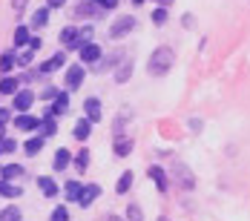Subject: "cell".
<instances>
[{
	"label": "cell",
	"mask_w": 250,
	"mask_h": 221,
	"mask_svg": "<svg viewBox=\"0 0 250 221\" xmlns=\"http://www.w3.org/2000/svg\"><path fill=\"white\" fill-rule=\"evenodd\" d=\"M18 147H21V144H18L15 138H3V141H0V152H15Z\"/></svg>",
	"instance_id": "8d00e7d4"
},
{
	"label": "cell",
	"mask_w": 250,
	"mask_h": 221,
	"mask_svg": "<svg viewBox=\"0 0 250 221\" xmlns=\"http://www.w3.org/2000/svg\"><path fill=\"white\" fill-rule=\"evenodd\" d=\"M15 129L18 132H38L41 129V118L38 115H15Z\"/></svg>",
	"instance_id": "8fae6325"
},
{
	"label": "cell",
	"mask_w": 250,
	"mask_h": 221,
	"mask_svg": "<svg viewBox=\"0 0 250 221\" xmlns=\"http://www.w3.org/2000/svg\"><path fill=\"white\" fill-rule=\"evenodd\" d=\"M63 66H66V55L58 52V55H52L49 60L38 63V75H52V72H58V69H63Z\"/></svg>",
	"instance_id": "ba28073f"
},
{
	"label": "cell",
	"mask_w": 250,
	"mask_h": 221,
	"mask_svg": "<svg viewBox=\"0 0 250 221\" xmlns=\"http://www.w3.org/2000/svg\"><path fill=\"white\" fill-rule=\"evenodd\" d=\"M132 147H135V141H132L129 135H118L115 144H112V152H115V158H126V155L132 152Z\"/></svg>",
	"instance_id": "e0dca14e"
},
{
	"label": "cell",
	"mask_w": 250,
	"mask_h": 221,
	"mask_svg": "<svg viewBox=\"0 0 250 221\" xmlns=\"http://www.w3.org/2000/svg\"><path fill=\"white\" fill-rule=\"evenodd\" d=\"M49 112L55 115V118H61V115H66L69 112V92L63 89V92H58V98L49 103Z\"/></svg>",
	"instance_id": "5bb4252c"
},
{
	"label": "cell",
	"mask_w": 250,
	"mask_h": 221,
	"mask_svg": "<svg viewBox=\"0 0 250 221\" xmlns=\"http://www.w3.org/2000/svg\"><path fill=\"white\" fill-rule=\"evenodd\" d=\"M173 172L178 175V181H181V187H184V190H193V187H196V178H193V172H190L187 164H175Z\"/></svg>",
	"instance_id": "ac0fdd59"
},
{
	"label": "cell",
	"mask_w": 250,
	"mask_h": 221,
	"mask_svg": "<svg viewBox=\"0 0 250 221\" xmlns=\"http://www.w3.org/2000/svg\"><path fill=\"white\" fill-rule=\"evenodd\" d=\"M49 221H69V210L61 204V207H55L52 210V216H49Z\"/></svg>",
	"instance_id": "e575fe53"
},
{
	"label": "cell",
	"mask_w": 250,
	"mask_h": 221,
	"mask_svg": "<svg viewBox=\"0 0 250 221\" xmlns=\"http://www.w3.org/2000/svg\"><path fill=\"white\" fill-rule=\"evenodd\" d=\"M124 126H126V115H118V118H115V123H112V129H115V138L124 132Z\"/></svg>",
	"instance_id": "ab89813d"
},
{
	"label": "cell",
	"mask_w": 250,
	"mask_h": 221,
	"mask_svg": "<svg viewBox=\"0 0 250 221\" xmlns=\"http://www.w3.org/2000/svg\"><path fill=\"white\" fill-rule=\"evenodd\" d=\"M101 198V184H83V190H81V196H78V204H81V210H89L95 201Z\"/></svg>",
	"instance_id": "5b68a950"
},
{
	"label": "cell",
	"mask_w": 250,
	"mask_h": 221,
	"mask_svg": "<svg viewBox=\"0 0 250 221\" xmlns=\"http://www.w3.org/2000/svg\"><path fill=\"white\" fill-rule=\"evenodd\" d=\"M9 121H12V109H0V123L6 126Z\"/></svg>",
	"instance_id": "f6af8a7d"
},
{
	"label": "cell",
	"mask_w": 250,
	"mask_h": 221,
	"mask_svg": "<svg viewBox=\"0 0 250 221\" xmlns=\"http://www.w3.org/2000/svg\"><path fill=\"white\" fill-rule=\"evenodd\" d=\"M152 23H155V26H164V23H167V9H164V6H158V9L152 12Z\"/></svg>",
	"instance_id": "d590c367"
},
{
	"label": "cell",
	"mask_w": 250,
	"mask_h": 221,
	"mask_svg": "<svg viewBox=\"0 0 250 221\" xmlns=\"http://www.w3.org/2000/svg\"><path fill=\"white\" fill-rule=\"evenodd\" d=\"M190 129H193V132H201V121H199V118H193V121H190Z\"/></svg>",
	"instance_id": "bcb514c9"
},
{
	"label": "cell",
	"mask_w": 250,
	"mask_h": 221,
	"mask_svg": "<svg viewBox=\"0 0 250 221\" xmlns=\"http://www.w3.org/2000/svg\"><path fill=\"white\" fill-rule=\"evenodd\" d=\"M58 92H61L58 86H46V89L41 92V98H38V100H55V98H58Z\"/></svg>",
	"instance_id": "f35d334b"
},
{
	"label": "cell",
	"mask_w": 250,
	"mask_h": 221,
	"mask_svg": "<svg viewBox=\"0 0 250 221\" xmlns=\"http://www.w3.org/2000/svg\"><path fill=\"white\" fill-rule=\"evenodd\" d=\"M141 3H144V0H132V6H141Z\"/></svg>",
	"instance_id": "681fc988"
},
{
	"label": "cell",
	"mask_w": 250,
	"mask_h": 221,
	"mask_svg": "<svg viewBox=\"0 0 250 221\" xmlns=\"http://www.w3.org/2000/svg\"><path fill=\"white\" fill-rule=\"evenodd\" d=\"M35 184H38V190H41V196L43 198H55L58 193H61V187H58V181H55L52 175H38Z\"/></svg>",
	"instance_id": "9c48e42d"
},
{
	"label": "cell",
	"mask_w": 250,
	"mask_h": 221,
	"mask_svg": "<svg viewBox=\"0 0 250 221\" xmlns=\"http://www.w3.org/2000/svg\"><path fill=\"white\" fill-rule=\"evenodd\" d=\"M72 15H75V18H101L104 12L98 9V3H95V0H81L75 9H72Z\"/></svg>",
	"instance_id": "7c38bea8"
},
{
	"label": "cell",
	"mask_w": 250,
	"mask_h": 221,
	"mask_svg": "<svg viewBox=\"0 0 250 221\" xmlns=\"http://www.w3.org/2000/svg\"><path fill=\"white\" fill-rule=\"evenodd\" d=\"M132 69H135V60H132V58H124V60L118 63V69H115V83H126V80L132 78Z\"/></svg>",
	"instance_id": "d6986e66"
},
{
	"label": "cell",
	"mask_w": 250,
	"mask_h": 221,
	"mask_svg": "<svg viewBox=\"0 0 250 221\" xmlns=\"http://www.w3.org/2000/svg\"><path fill=\"white\" fill-rule=\"evenodd\" d=\"M132 181H135L132 170L121 172V178H118V184H115V193H118V196H126V193H129V187H132Z\"/></svg>",
	"instance_id": "f546056e"
},
{
	"label": "cell",
	"mask_w": 250,
	"mask_h": 221,
	"mask_svg": "<svg viewBox=\"0 0 250 221\" xmlns=\"http://www.w3.org/2000/svg\"><path fill=\"white\" fill-rule=\"evenodd\" d=\"M26 6H29V0H12V12H15V15H23Z\"/></svg>",
	"instance_id": "b9f144b4"
},
{
	"label": "cell",
	"mask_w": 250,
	"mask_h": 221,
	"mask_svg": "<svg viewBox=\"0 0 250 221\" xmlns=\"http://www.w3.org/2000/svg\"><path fill=\"white\" fill-rule=\"evenodd\" d=\"M58 43L63 49H81V38H78V26H63L58 32Z\"/></svg>",
	"instance_id": "8992f818"
},
{
	"label": "cell",
	"mask_w": 250,
	"mask_h": 221,
	"mask_svg": "<svg viewBox=\"0 0 250 221\" xmlns=\"http://www.w3.org/2000/svg\"><path fill=\"white\" fill-rule=\"evenodd\" d=\"M63 6H66V0H46V9H63Z\"/></svg>",
	"instance_id": "ee69618b"
},
{
	"label": "cell",
	"mask_w": 250,
	"mask_h": 221,
	"mask_svg": "<svg viewBox=\"0 0 250 221\" xmlns=\"http://www.w3.org/2000/svg\"><path fill=\"white\" fill-rule=\"evenodd\" d=\"M23 167H21V164H15V161H12V164H3V167H0V178H3V181H15V178H21V175H23Z\"/></svg>",
	"instance_id": "d4e9b609"
},
{
	"label": "cell",
	"mask_w": 250,
	"mask_h": 221,
	"mask_svg": "<svg viewBox=\"0 0 250 221\" xmlns=\"http://www.w3.org/2000/svg\"><path fill=\"white\" fill-rule=\"evenodd\" d=\"M18 80H21V83H32V80H38V72H35V69H26Z\"/></svg>",
	"instance_id": "7bdbcfd3"
},
{
	"label": "cell",
	"mask_w": 250,
	"mask_h": 221,
	"mask_svg": "<svg viewBox=\"0 0 250 221\" xmlns=\"http://www.w3.org/2000/svg\"><path fill=\"white\" fill-rule=\"evenodd\" d=\"M0 196L3 198H21L23 196V190H21L15 181H3V178H0Z\"/></svg>",
	"instance_id": "f1b7e54d"
},
{
	"label": "cell",
	"mask_w": 250,
	"mask_h": 221,
	"mask_svg": "<svg viewBox=\"0 0 250 221\" xmlns=\"http://www.w3.org/2000/svg\"><path fill=\"white\" fill-rule=\"evenodd\" d=\"M106 221H124L121 216H112V213H106Z\"/></svg>",
	"instance_id": "7dc6e473"
},
{
	"label": "cell",
	"mask_w": 250,
	"mask_h": 221,
	"mask_svg": "<svg viewBox=\"0 0 250 221\" xmlns=\"http://www.w3.org/2000/svg\"><path fill=\"white\" fill-rule=\"evenodd\" d=\"M32 60H35V52H32V49H21V52H18V66L29 69V66H32Z\"/></svg>",
	"instance_id": "d6a6232c"
},
{
	"label": "cell",
	"mask_w": 250,
	"mask_h": 221,
	"mask_svg": "<svg viewBox=\"0 0 250 221\" xmlns=\"http://www.w3.org/2000/svg\"><path fill=\"white\" fill-rule=\"evenodd\" d=\"M38 135L46 141L52 135H58V118H41V129H38Z\"/></svg>",
	"instance_id": "484cf974"
},
{
	"label": "cell",
	"mask_w": 250,
	"mask_h": 221,
	"mask_svg": "<svg viewBox=\"0 0 250 221\" xmlns=\"http://www.w3.org/2000/svg\"><path fill=\"white\" fill-rule=\"evenodd\" d=\"M46 23H49V9L46 6L43 9H35L32 18H29V29H43Z\"/></svg>",
	"instance_id": "603a6c76"
},
{
	"label": "cell",
	"mask_w": 250,
	"mask_h": 221,
	"mask_svg": "<svg viewBox=\"0 0 250 221\" xmlns=\"http://www.w3.org/2000/svg\"><path fill=\"white\" fill-rule=\"evenodd\" d=\"M173 63H175V52L170 46H158L147 60V72H150V78H164L173 69Z\"/></svg>",
	"instance_id": "6da1fadb"
},
{
	"label": "cell",
	"mask_w": 250,
	"mask_h": 221,
	"mask_svg": "<svg viewBox=\"0 0 250 221\" xmlns=\"http://www.w3.org/2000/svg\"><path fill=\"white\" fill-rule=\"evenodd\" d=\"M147 175H150V181H155V187H158V193H167V190H170V184H167V172H164V167H158V164H152L150 170H147Z\"/></svg>",
	"instance_id": "9a60e30c"
},
{
	"label": "cell",
	"mask_w": 250,
	"mask_h": 221,
	"mask_svg": "<svg viewBox=\"0 0 250 221\" xmlns=\"http://www.w3.org/2000/svg\"><path fill=\"white\" fill-rule=\"evenodd\" d=\"M101 115H104V109H101V100L98 98H86V100H83V118H86V121L98 123Z\"/></svg>",
	"instance_id": "4fadbf2b"
},
{
	"label": "cell",
	"mask_w": 250,
	"mask_h": 221,
	"mask_svg": "<svg viewBox=\"0 0 250 221\" xmlns=\"http://www.w3.org/2000/svg\"><path fill=\"white\" fill-rule=\"evenodd\" d=\"M35 100H38V95H35L32 89H18V92L12 95V112H15V115H26V112L35 106Z\"/></svg>",
	"instance_id": "3957f363"
},
{
	"label": "cell",
	"mask_w": 250,
	"mask_h": 221,
	"mask_svg": "<svg viewBox=\"0 0 250 221\" xmlns=\"http://www.w3.org/2000/svg\"><path fill=\"white\" fill-rule=\"evenodd\" d=\"M0 221H23V213H21V207H3L0 210Z\"/></svg>",
	"instance_id": "4dcf8cb0"
},
{
	"label": "cell",
	"mask_w": 250,
	"mask_h": 221,
	"mask_svg": "<svg viewBox=\"0 0 250 221\" xmlns=\"http://www.w3.org/2000/svg\"><path fill=\"white\" fill-rule=\"evenodd\" d=\"M124 221H144V213H141V207H138L135 201L126 207V219Z\"/></svg>",
	"instance_id": "836d02e7"
},
{
	"label": "cell",
	"mask_w": 250,
	"mask_h": 221,
	"mask_svg": "<svg viewBox=\"0 0 250 221\" xmlns=\"http://www.w3.org/2000/svg\"><path fill=\"white\" fill-rule=\"evenodd\" d=\"M78 52H81V63H83V66H95L101 60V55H104V49H101L95 40H92V43H83Z\"/></svg>",
	"instance_id": "52a82bcc"
},
{
	"label": "cell",
	"mask_w": 250,
	"mask_h": 221,
	"mask_svg": "<svg viewBox=\"0 0 250 221\" xmlns=\"http://www.w3.org/2000/svg\"><path fill=\"white\" fill-rule=\"evenodd\" d=\"M15 49H23V46H29V40H32V29L29 26H15Z\"/></svg>",
	"instance_id": "cb8c5ba5"
},
{
	"label": "cell",
	"mask_w": 250,
	"mask_h": 221,
	"mask_svg": "<svg viewBox=\"0 0 250 221\" xmlns=\"http://www.w3.org/2000/svg\"><path fill=\"white\" fill-rule=\"evenodd\" d=\"M72 135H75V141H86V138L92 135V121H86V118H78V123L72 126Z\"/></svg>",
	"instance_id": "7402d4cb"
},
{
	"label": "cell",
	"mask_w": 250,
	"mask_h": 221,
	"mask_svg": "<svg viewBox=\"0 0 250 221\" xmlns=\"http://www.w3.org/2000/svg\"><path fill=\"white\" fill-rule=\"evenodd\" d=\"M89 158H92V155H89V149H86V147H81V149L75 152V155H72V167H69V170L83 172L86 167H89Z\"/></svg>",
	"instance_id": "ffe728a7"
},
{
	"label": "cell",
	"mask_w": 250,
	"mask_h": 221,
	"mask_svg": "<svg viewBox=\"0 0 250 221\" xmlns=\"http://www.w3.org/2000/svg\"><path fill=\"white\" fill-rule=\"evenodd\" d=\"M29 49H32V52H41V49H43V38H41V35H32V40H29Z\"/></svg>",
	"instance_id": "60d3db41"
},
{
	"label": "cell",
	"mask_w": 250,
	"mask_h": 221,
	"mask_svg": "<svg viewBox=\"0 0 250 221\" xmlns=\"http://www.w3.org/2000/svg\"><path fill=\"white\" fill-rule=\"evenodd\" d=\"M43 144H46V141H43L41 135H32V138H29V141L23 144V152L29 155V158H35V155H41V149H43Z\"/></svg>",
	"instance_id": "4316f807"
},
{
	"label": "cell",
	"mask_w": 250,
	"mask_h": 221,
	"mask_svg": "<svg viewBox=\"0 0 250 221\" xmlns=\"http://www.w3.org/2000/svg\"><path fill=\"white\" fill-rule=\"evenodd\" d=\"M98 3V9L106 15V12H112V9H118V0H95Z\"/></svg>",
	"instance_id": "74e56055"
},
{
	"label": "cell",
	"mask_w": 250,
	"mask_h": 221,
	"mask_svg": "<svg viewBox=\"0 0 250 221\" xmlns=\"http://www.w3.org/2000/svg\"><path fill=\"white\" fill-rule=\"evenodd\" d=\"M3 138H6V126L0 123V141H3Z\"/></svg>",
	"instance_id": "c3c4849f"
},
{
	"label": "cell",
	"mask_w": 250,
	"mask_h": 221,
	"mask_svg": "<svg viewBox=\"0 0 250 221\" xmlns=\"http://www.w3.org/2000/svg\"><path fill=\"white\" fill-rule=\"evenodd\" d=\"M135 26H138L135 15H118V18L112 20V26H109V38H112V40H121V38H126Z\"/></svg>",
	"instance_id": "7a4b0ae2"
},
{
	"label": "cell",
	"mask_w": 250,
	"mask_h": 221,
	"mask_svg": "<svg viewBox=\"0 0 250 221\" xmlns=\"http://www.w3.org/2000/svg\"><path fill=\"white\" fill-rule=\"evenodd\" d=\"M18 89H21V80H18L15 75H3V78H0V95H9V98H12Z\"/></svg>",
	"instance_id": "44dd1931"
},
{
	"label": "cell",
	"mask_w": 250,
	"mask_h": 221,
	"mask_svg": "<svg viewBox=\"0 0 250 221\" xmlns=\"http://www.w3.org/2000/svg\"><path fill=\"white\" fill-rule=\"evenodd\" d=\"M83 80H86V66L83 63H72L66 69V92H75Z\"/></svg>",
	"instance_id": "277c9868"
},
{
	"label": "cell",
	"mask_w": 250,
	"mask_h": 221,
	"mask_svg": "<svg viewBox=\"0 0 250 221\" xmlns=\"http://www.w3.org/2000/svg\"><path fill=\"white\" fill-rule=\"evenodd\" d=\"M78 38H81V46H83V43H92V38H95V26L83 23L81 29H78Z\"/></svg>",
	"instance_id": "1f68e13d"
},
{
	"label": "cell",
	"mask_w": 250,
	"mask_h": 221,
	"mask_svg": "<svg viewBox=\"0 0 250 221\" xmlns=\"http://www.w3.org/2000/svg\"><path fill=\"white\" fill-rule=\"evenodd\" d=\"M18 66V52L15 49H6L0 52V75H12Z\"/></svg>",
	"instance_id": "2e32d148"
},
{
	"label": "cell",
	"mask_w": 250,
	"mask_h": 221,
	"mask_svg": "<svg viewBox=\"0 0 250 221\" xmlns=\"http://www.w3.org/2000/svg\"><path fill=\"white\" fill-rule=\"evenodd\" d=\"M69 167H72V152H69L66 147H58L55 155H52V170L63 172V170H69Z\"/></svg>",
	"instance_id": "30bf717a"
},
{
	"label": "cell",
	"mask_w": 250,
	"mask_h": 221,
	"mask_svg": "<svg viewBox=\"0 0 250 221\" xmlns=\"http://www.w3.org/2000/svg\"><path fill=\"white\" fill-rule=\"evenodd\" d=\"M81 190H83V184H81V181H75V178H69V181L63 184V198H66V201H78Z\"/></svg>",
	"instance_id": "83f0119b"
}]
</instances>
